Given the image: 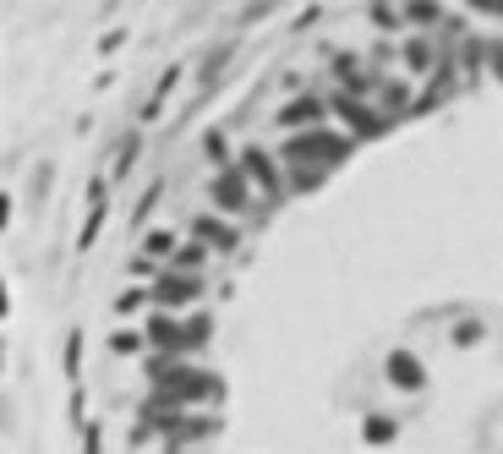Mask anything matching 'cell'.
Here are the masks:
<instances>
[{"mask_svg":"<svg viewBox=\"0 0 503 454\" xmlns=\"http://www.w3.org/2000/svg\"><path fill=\"white\" fill-rule=\"evenodd\" d=\"M219 395V378L214 373H197V367H175L170 356L153 362V411H186V406H203Z\"/></svg>","mask_w":503,"mask_h":454,"instance_id":"6da1fadb","label":"cell"},{"mask_svg":"<svg viewBox=\"0 0 503 454\" xmlns=\"http://www.w3.org/2000/svg\"><path fill=\"white\" fill-rule=\"evenodd\" d=\"M340 159H345V137H334L329 126H296V132L285 137V164L307 170L301 181H312L318 170H329V164H340Z\"/></svg>","mask_w":503,"mask_h":454,"instance_id":"7a4b0ae2","label":"cell"},{"mask_svg":"<svg viewBox=\"0 0 503 454\" xmlns=\"http://www.w3.org/2000/svg\"><path fill=\"white\" fill-rule=\"evenodd\" d=\"M208 340V323L192 318V323H175V318H148V345H159L164 356H181V351H197Z\"/></svg>","mask_w":503,"mask_h":454,"instance_id":"3957f363","label":"cell"},{"mask_svg":"<svg viewBox=\"0 0 503 454\" xmlns=\"http://www.w3.org/2000/svg\"><path fill=\"white\" fill-rule=\"evenodd\" d=\"M236 164H241V175H246V186H252V192H257L263 203H274V197L285 192V175L274 170V159H268L263 148H241V159H236Z\"/></svg>","mask_w":503,"mask_h":454,"instance_id":"277c9868","label":"cell"},{"mask_svg":"<svg viewBox=\"0 0 503 454\" xmlns=\"http://www.w3.org/2000/svg\"><path fill=\"white\" fill-rule=\"evenodd\" d=\"M214 203H219L225 214H246V208H252V186H246L241 164H225V170L214 175Z\"/></svg>","mask_w":503,"mask_h":454,"instance_id":"5b68a950","label":"cell"},{"mask_svg":"<svg viewBox=\"0 0 503 454\" xmlns=\"http://www.w3.org/2000/svg\"><path fill=\"white\" fill-rule=\"evenodd\" d=\"M329 110H334V115H345L356 137H378V132L389 126V115H383V110H367V104H362V99H351V93L329 99Z\"/></svg>","mask_w":503,"mask_h":454,"instance_id":"8992f818","label":"cell"},{"mask_svg":"<svg viewBox=\"0 0 503 454\" xmlns=\"http://www.w3.org/2000/svg\"><path fill=\"white\" fill-rule=\"evenodd\" d=\"M203 296V274H170V280H153V301L164 307H192Z\"/></svg>","mask_w":503,"mask_h":454,"instance_id":"52a82bcc","label":"cell"},{"mask_svg":"<svg viewBox=\"0 0 503 454\" xmlns=\"http://www.w3.org/2000/svg\"><path fill=\"white\" fill-rule=\"evenodd\" d=\"M192 241H203V247H219V252H230V247H236L241 236H236V230H230L225 219H214V214H197V219H192Z\"/></svg>","mask_w":503,"mask_h":454,"instance_id":"ba28073f","label":"cell"},{"mask_svg":"<svg viewBox=\"0 0 503 454\" xmlns=\"http://www.w3.org/2000/svg\"><path fill=\"white\" fill-rule=\"evenodd\" d=\"M153 422H159L170 438H208V433H214V422H208V417H175V411H159Z\"/></svg>","mask_w":503,"mask_h":454,"instance_id":"9c48e42d","label":"cell"},{"mask_svg":"<svg viewBox=\"0 0 503 454\" xmlns=\"http://www.w3.org/2000/svg\"><path fill=\"white\" fill-rule=\"evenodd\" d=\"M99 225H104V181H93V186H88V225H82V236H77V247H82V252L99 241Z\"/></svg>","mask_w":503,"mask_h":454,"instance_id":"30bf717a","label":"cell"},{"mask_svg":"<svg viewBox=\"0 0 503 454\" xmlns=\"http://www.w3.org/2000/svg\"><path fill=\"white\" fill-rule=\"evenodd\" d=\"M389 378H394L400 389H422V384H427V373H422V362H416L411 351H394V356H389Z\"/></svg>","mask_w":503,"mask_h":454,"instance_id":"8fae6325","label":"cell"},{"mask_svg":"<svg viewBox=\"0 0 503 454\" xmlns=\"http://www.w3.org/2000/svg\"><path fill=\"white\" fill-rule=\"evenodd\" d=\"M170 263H175V274H203V269H208V247H203V241L170 247Z\"/></svg>","mask_w":503,"mask_h":454,"instance_id":"7c38bea8","label":"cell"},{"mask_svg":"<svg viewBox=\"0 0 503 454\" xmlns=\"http://www.w3.org/2000/svg\"><path fill=\"white\" fill-rule=\"evenodd\" d=\"M318 115H329L323 99H296V104L279 110V126H307V121H318Z\"/></svg>","mask_w":503,"mask_h":454,"instance_id":"4fadbf2b","label":"cell"},{"mask_svg":"<svg viewBox=\"0 0 503 454\" xmlns=\"http://www.w3.org/2000/svg\"><path fill=\"white\" fill-rule=\"evenodd\" d=\"M175 82H181V66H170V71H164V82H159V93H153V99H148V110H142V121H153V115H159V110H164V99H170V93H175Z\"/></svg>","mask_w":503,"mask_h":454,"instance_id":"5bb4252c","label":"cell"},{"mask_svg":"<svg viewBox=\"0 0 503 454\" xmlns=\"http://www.w3.org/2000/svg\"><path fill=\"white\" fill-rule=\"evenodd\" d=\"M405 60H411L416 71H427V66H433V49H427V38H405Z\"/></svg>","mask_w":503,"mask_h":454,"instance_id":"9a60e30c","label":"cell"},{"mask_svg":"<svg viewBox=\"0 0 503 454\" xmlns=\"http://www.w3.org/2000/svg\"><path fill=\"white\" fill-rule=\"evenodd\" d=\"M170 247H175V236H170V230H153V236L142 241V258H170Z\"/></svg>","mask_w":503,"mask_h":454,"instance_id":"2e32d148","label":"cell"},{"mask_svg":"<svg viewBox=\"0 0 503 454\" xmlns=\"http://www.w3.org/2000/svg\"><path fill=\"white\" fill-rule=\"evenodd\" d=\"M405 16H411V22H438L444 11H438L433 0H411V5H405Z\"/></svg>","mask_w":503,"mask_h":454,"instance_id":"e0dca14e","label":"cell"},{"mask_svg":"<svg viewBox=\"0 0 503 454\" xmlns=\"http://www.w3.org/2000/svg\"><path fill=\"white\" fill-rule=\"evenodd\" d=\"M131 159H137V137H126V143H121V159H115V170H110V175H126V170H131Z\"/></svg>","mask_w":503,"mask_h":454,"instance_id":"ac0fdd59","label":"cell"},{"mask_svg":"<svg viewBox=\"0 0 503 454\" xmlns=\"http://www.w3.org/2000/svg\"><path fill=\"white\" fill-rule=\"evenodd\" d=\"M367 438H372V444H389V438H394V422H383V417L367 422Z\"/></svg>","mask_w":503,"mask_h":454,"instance_id":"d6986e66","label":"cell"},{"mask_svg":"<svg viewBox=\"0 0 503 454\" xmlns=\"http://www.w3.org/2000/svg\"><path fill=\"white\" fill-rule=\"evenodd\" d=\"M137 345H142V340H137V334H115V340H110V351H115V356H131V351H137Z\"/></svg>","mask_w":503,"mask_h":454,"instance_id":"ffe728a7","label":"cell"},{"mask_svg":"<svg viewBox=\"0 0 503 454\" xmlns=\"http://www.w3.org/2000/svg\"><path fill=\"white\" fill-rule=\"evenodd\" d=\"M142 301H148V296H142V290H126V296H121V301H115V312H137V307H142Z\"/></svg>","mask_w":503,"mask_h":454,"instance_id":"44dd1931","label":"cell"},{"mask_svg":"<svg viewBox=\"0 0 503 454\" xmlns=\"http://www.w3.org/2000/svg\"><path fill=\"white\" fill-rule=\"evenodd\" d=\"M5 225H11V197L0 192V230H5Z\"/></svg>","mask_w":503,"mask_h":454,"instance_id":"7402d4cb","label":"cell"},{"mask_svg":"<svg viewBox=\"0 0 503 454\" xmlns=\"http://www.w3.org/2000/svg\"><path fill=\"white\" fill-rule=\"evenodd\" d=\"M477 11H487V16H498V0H471Z\"/></svg>","mask_w":503,"mask_h":454,"instance_id":"603a6c76","label":"cell"},{"mask_svg":"<svg viewBox=\"0 0 503 454\" xmlns=\"http://www.w3.org/2000/svg\"><path fill=\"white\" fill-rule=\"evenodd\" d=\"M5 307H11V301H5V285H0V318H5Z\"/></svg>","mask_w":503,"mask_h":454,"instance_id":"cb8c5ba5","label":"cell"}]
</instances>
